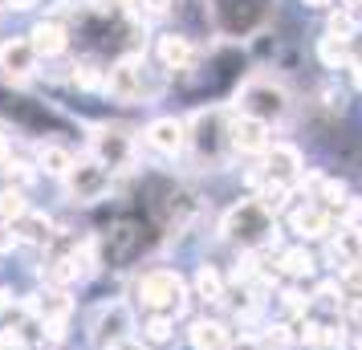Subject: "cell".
<instances>
[{
    "label": "cell",
    "mask_w": 362,
    "mask_h": 350,
    "mask_svg": "<svg viewBox=\"0 0 362 350\" xmlns=\"http://www.w3.org/2000/svg\"><path fill=\"white\" fill-rule=\"evenodd\" d=\"M41 0H4V8L8 13H29V8H37Z\"/></svg>",
    "instance_id": "obj_27"
},
{
    "label": "cell",
    "mask_w": 362,
    "mask_h": 350,
    "mask_svg": "<svg viewBox=\"0 0 362 350\" xmlns=\"http://www.w3.org/2000/svg\"><path fill=\"white\" fill-rule=\"evenodd\" d=\"M334 249L346 252V257H350V265H354V261H362V233H358V228H338Z\"/></svg>",
    "instance_id": "obj_21"
},
{
    "label": "cell",
    "mask_w": 362,
    "mask_h": 350,
    "mask_svg": "<svg viewBox=\"0 0 362 350\" xmlns=\"http://www.w3.org/2000/svg\"><path fill=\"white\" fill-rule=\"evenodd\" d=\"M301 4H310V8H329L334 0H301Z\"/></svg>",
    "instance_id": "obj_30"
},
{
    "label": "cell",
    "mask_w": 362,
    "mask_h": 350,
    "mask_svg": "<svg viewBox=\"0 0 362 350\" xmlns=\"http://www.w3.org/2000/svg\"><path fill=\"white\" fill-rule=\"evenodd\" d=\"M102 74L98 66H74V86H102Z\"/></svg>",
    "instance_id": "obj_23"
},
{
    "label": "cell",
    "mask_w": 362,
    "mask_h": 350,
    "mask_svg": "<svg viewBox=\"0 0 362 350\" xmlns=\"http://www.w3.org/2000/svg\"><path fill=\"white\" fill-rule=\"evenodd\" d=\"M110 350H139V346H131V342H118V346H110Z\"/></svg>",
    "instance_id": "obj_33"
},
{
    "label": "cell",
    "mask_w": 362,
    "mask_h": 350,
    "mask_svg": "<svg viewBox=\"0 0 362 350\" xmlns=\"http://www.w3.org/2000/svg\"><path fill=\"white\" fill-rule=\"evenodd\" d=\"M273 233H277V220L261 200H240L224 216V236L240 249H257L264 240H273Z\"/></svg>",
    "instance_id": "obj_3"
},
{
    "label": "cell",
    "mask_w": 362,
    "mask_h": 350,
    "mask_svg": "<svg viewBox=\"0 0 362 350\" xmlns=\"http://www.w3.org/2000/svg\"><path fill=\"white\" fill-rule=\"evenodd\" d=\"M37 167H41L45 175L66 180V171L74 167V155H69L66 147H57V143H41V147H37Z\"/></svg>",
    "instance_id": "obj_16"
},
{
    "label": "cell",
    "mask_w": 362,
    "mask_h": 350,
    "mask_svg": "<svg viewBox=\"0 0 362 350\" xmlns=\"http://www.w3.org/2000/svg\"><path fill=\"white\" fill-rule=\"evenodd\" d=\"M90 155H94L106 171H122V167L134 159L131 131H122V127H98V131L90 134Z\"/></svg>",
    "instance_id": "obj_7"
},
{
    "label": "cell",
    "mask_w": 362,
    "mask_h": 350,
    "mask_svg": "<svg viewBox=\"0 0 362 350\" xmlns=\"http://www.w3.org/2000/svg\"><path fill=\"white\" fill-rule=\"evenodd\" d=\"M317 53H322V62H326L329 69H338V66H350V57H346V41H334V37H322V45H317Z\"/></svg>",
    "instance_id": "obj_22"
},
{
    "label": "cell",
    "mask_w": 362,
    "mask_h": 350,
    "mask_svg": "<svg viewBox=\"0 0 362 350\" xmlns=\"http://www.w3.org/2000/svg\"><path fill=\"white\" fill-rule=\"evenodd\" d=\"M66 187L78 204H94L110 192V171H106L94 155H82V159H74V167L66 171Z\"/></svg>",
    "instance_id": "obj_6"
},
{
    "label": "cell",
    "mask_w": 362,
    "mask_h": 350,
    "mask_svg": "<svg viewBox=\"0 0 362 350\" xmlns=\"http://www.w3.org/2000/svg\"><path fill=\"white\" fill-rule=\"evenodd\" d=\"M293 233L305 236V240H317V236H329V212L317 208V204H305L293 212Z\"/></svg>",
    "instance_id": "obj_15"
},
{
    "label": "cell",
    "mask_w": 362,
    "mask_h": 350,
    "mask_svg": "<svg viewBox=\"0 0 362 350\" xmlns=\"http://www.w3.org/2000/svg\"><path fill=\"white\" fill-rule=\"evenodd\" d=\"M29 45H33L37 57H62V53L69 49V33H66V25L62 21H37L33 25V33H29Z\"/></svg>",
    "instance_id": "obj_13"
},
{
    "label": "cell",
    "mask_w": 362,
    "mask_h": 350,
    "mask_svg": "<svg viewBox=\"0 0 362 350\" xmlns=\"http://www.w3.org/2000/svg\"><path fill=\"white\" fill-rule=\"evenodd\" d=\"M310 265H313V261H310V252H301V249L285 257V269H289V273H310Z\"/></svg>",
    "instance_id": "obj_24"
},
{
    "label": "cell",
    "mask_w": 362,
    "mask_h": 350,
    "mask_svg": "<svg viewBox=\"0 0 362 350\" xmlns=\"http://www.w3.org/2000/svg\"><path fill=\"white\" fill-rule=\"evenodd\" d=\"M139 301L155 310V314H167V310H180L183 301V277L175 269H151L139 277Z\"/></svg>",
    "instance_id": "obj_5"
},
{
    "label": "cell",
    "mask_w": 362,
    "mask_h": 350,
    "mask_svg": "<svg viewBox=\"0 0 362 350\" xmlns=\"http://www.w3.org/2000/svg\"><path fill=\"white\" fill-rule=\"evenodd\" d=\"M346 281H350V285H362V261H354V265L346 269Z\"/></svg>",
    "instance_id": "obj_28"
},
{
    "label": "cell",
    "mask_w": 362,
    "mask_h": 350,
    "mask_svg": "<svg viewBox=\"0 0 362 350\" xmlns=\"http://www.w3.org/2000/svg\"><path fill=\"white\" fill-rule=\"evenodd\" d=\"M102 86H106V94L115 102H147V98L159 94V86L151 82V69H147V62H143V53L118 57L115 66L106 69Z\"/></svg>",
    "instance_id": "obj_2"
},
{
    "label": "cell",
    "mask_w": 362,
    "mask_h": 350,
    "mask_svg": "<svg viewBox=\"0 0 362 350\" xmlns=\"http://www.w3.org/2000/svg\"><path fill=\"white\" fill-rule=\"evenodd\" d=\"M301 151L293 143H273V147L264 151V175H269V184L277 187H289L301 180Z\"/></svg>",
    "instance_id": "obj_10"
},
{
    "label": "cell",
    "mask_w": 362,
    "mask_h": 350,
    "mask_svg": "<svg viewBox=\"0 0 362 350\" xmlns=\"http://www.w3.org/2000/svg\"><path fill=\"white\" fill-rule=\"evenodd\" d=\"M199 289H204V298H220V277H216L212 269L199 273Z\"/></svg>",
    "instance_id": "obj_25"
},
{
    "label": "cell",
    "mask_w": 362,
    "mask_h": 350,
    "mask_svg": "<svg viewBox=\"0 0 362 350\" xmlns=\"http://www.w3.org/2000/svg\"><path fill=\"white\" fill-rule=\"evenodd\" d=\"M155 57H159V66L171 69V74H180L196 62V45H192V37L187 33H159L155 41Z\"/></svg>",
    "instance_id": "obj_12"
},
{
    "label": "cell",
    "mask_w": 362,
    "mask_h": 350,
    "mask_svg": "<svg viewBox=\"0 0 362 350\" xmlns=\"http://www.w3.org/2000/svg\"><path fill=\"white\" fill-rule=\"evenodd\" d=\"M228 143H232V151H240V155H264V151L273 147V134H269V127L257 122V118L232 115L228 118Z\"/></svg>",
    "instance_id": "obj_9"
},
{
    "label": "cell",
    "mask_w": 362,
    "mask_h": 350,
    "mask_svg": "<svg viewBox=\"0 0 362 350\" xmlns=\"http://www.w3.org/2000/svg\"><path fill=\"white\" fill-rule=\"evenodd\" d=\"M358 4H362V0H346L342 8H350V13H354V8H358Z\"/></svg>",
    "instance_id": "obj_32"
},
{
    "label": "cell",
    "mask_w": 362,
    "mask_h": 350,
    "mask_svg": "<svg viewBox=\"0 0 362 350\" xmlns=\"http://www.w3.org/2000/svg\"><path fill=\"white\" fill-rule=\"evenodd\" d=\"M37 57L29 37H4L0 41V78L4 82H29L37 74Z\"/></svg>",
    "instance_id": "obj_8"
},
{
    "label": "cell",
    "mask_w": 362,
    "mask_h": 350,
    "mask_svg": "<svg viewBox=\"0 0 362 350\" xmlns=\"http://www.w3.org/2000/svg\"><path fill=\"white\" fill-rule=\"evenodd\" d=\"M94 338H98V346H118V342H127V330H131V310L127 305H110V310H102L98 326H94Z\"/></svg>",
    "instance_id": "obj_14"
},
{
    "label": "cell",
    "mask_w": 362,
    "mask_h": 350,
    "mask_svg": "<svg viewBox=\"0 0 362 350\" xmlns=\"http://www.w3.org/2000/svg\"><path fill=\"white\" fill-rule=\"evenodd\" d=\"M25 212H29L25 192H21V187H4V192H0V216L4 220H21Z\"/></svg>",
    "instance_id": "obj_19"
},
{
    "label": "cell",
    "mask_w": 362,
    "mask_h": 350,
    "mask_svg": "<svg viewBox=\"0 0 362 350\" xmlns=\"http://www.w3.org/2000/svg\"><path fill=\"white\" fill-rule=\"evenodd\" d=\"M192 342H196L199 350H224V346H228V334H224L220 322H196Z\"/></svg>",
    "instance_id": "obj_17"
},
{
    "label": "cell",
    "mask_w": 362,
    "mask_h": 350,
    "mask_svg": "<svg viewBox=\"0 0 362 350\" xmlns=\"http://www.w3.org/2000/svg\"><path fill=\"white\" fill-rule=\"evenodd\" d=\"M236 110L264 122V127H273V122L289 115V90L273 82V78H248L240 86V94H236Z\"/></svg>",
    "instance_id": "obj_4"
},
{
    "label": "cell",
    "mask_w": 362,
    "mask_h": 350,
    "mask_svg": "<svg viewBox=\"0 0 362 350\" xmlns=\"http://www.w3.org/2000/svg\"><path fill=\"white\" fill-rule=\"evenodd\" d=\"M131 8L143 21H163V17H171V13H175V0H134Z\"/></svg>",
    "instance_id": "obj_20"
},
{
    "label": "cell",
    "mask_w": 362,
    "mask_h": 350,
    "mask_svg": "<svg viewBox=\"0 0 362 350\" xmlns=\"http://www.w3.org/2000/svg\"><path fill=\"white\" fill-rule=\"evenodd\" d=\"M354 33H358V21H354V13H350V8H338V13H329L326 37H334V41H354Z\"/></svg>",
    "instance_id": "obj_18"
},
{
    "label": "cell",
    "mask_w": 362,
    "mask_h": 350,
    "mask_svg": "<svg viewBox=\"0 0 362 350\" xmlns=\"http://www.w3.org/2000/svg\"><path fill=\"white\" fill-rule=\"evenodd\" d=\"M8 245H17V233H8V228L0 224V249H8Z\"/></svg>",
    "instance_id": "obj_29"
},
{
    "label": "cell",
    "mask_w": 362,
    "mask_h": 350,
    "mask_svg": "<svg viewBox=\"0 0 362 350\" xmlns=\"http://www.w3.org/2000/svg\"><path fill=\"white\" fill-rule=\"evenodd\" d=\"M102 4H115V8H127V4H134V0H102Z\"/></svg>",
    "instance_id": "obj_31"
},
{
    "label": "cell",
    "mask_w": 362,
    "mask_h": 350,
    "mask_svg": "<svg viewBox=\"0 0 362 350\" xmlns=\"http://www.w3.org/2000/svg\"><path fill=\"white\" fill-rule=\"evenodd\" d=\"M143 139H147L151 151L175 159V155L187 151V122H183V118H155L147 131H143Z\"/></svg>",
    "instance_id": "obj_11"
},
{
    "label": "cell",
    "mask_w": 362,
    "mask_h": 350,
    "mask_svg": "<svg viewBox=\"0 0 362 350\" xmlns=\"http://www.w3.org/2000/svg\"><path fill=\"white\" fill-rule=\"evenodd\" d=\"M187 147L196 151L199 163H212V167H224L232 155V143H228V115L224 110H196L187 118Z\"/></svg>",
    "instance_id": "obj_1"
},
{
    "label": "cell",
    "mask_w": 362,
    "mask_h": 350,
    "mask_svg": "<svg viewBox=\"0 0 362 350\" xmlns=\"http://www.w3.org/2000/svg\"><path fill=\"white\" fill-rule=\"evenodd\" d=\"M147 334L155 338V342H163L167 334H171V322H167L163 314H159V317H151V322H147Z\"/></svg>",
    "instance_id": "obj_26"
}]
</instances>
